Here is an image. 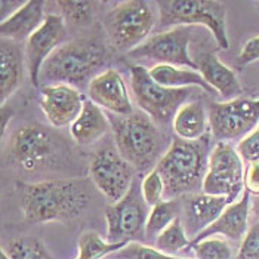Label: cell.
Returning a JSON list of instances; mask_svg holds the SVG:
<instances>
[{
    "instance_id": "obj_1",
    "label": "cell",
    "mask_w": 259,
    "mask_h": 259,
    "mask_svg": "<svg viewBox=\"0 0 259 259\" xmlns=\"http://www.w3.org/2000/svg\"><path fill=\"white\" fill-rule=\"evenodd\" d=\"M20 206L28 224L77 218L94 199L91 178H64L20 182Z\"/></svg>"
},
{
    "instance_id": "obj_2",
    "label": "cell",
    "mask_w": 259,
    "mask_h": 259,
    "mask_svg": "<svg viewBox=\"0 0 259 259\" xmlns=\"http://www.w3.org/2000/svg\"><path fill=\"white\" fill-rule=\"evenodd\" d=\"M209 156L207 135L200 141H174L156 164L164 182V199H180L196 193L203 185Z\"/></svg>"
},
{
    "instance_id": "obj_3",
    "label": "cell",
    "mask_w": 259,
    "mask_h": 259,
    "mask_svg": "<svg viewBox=\"0 0 259 259\" xmlns=\"http://www.w3.org/2000/svg\"><path fill=\"white\" fill-rule=\"evenodd\" d=\"M107 61V49L98 39H77L61 45L46 60L40 81L46 84H81Z\"/></svg>"
},
{
    "instance_id": "obj_4",
    "label": "cell",
    "mask_w": 259,
    "mask_h": 259,
    "mask_svg": "<svg viewBox=\"0 0 259 259\" xmlns=\"http://www.w3.org/2000/svg\"><path fill=\"white\" fill-rule=\"evenodd\" d=\"M159 11V27L169 30L174 27H206L221 49H228L227 11L224 3L217 0H160L156 2Z\"/></svg>"
},
{
    "instance_id": "obj_5",
    "label": "cell",
    "mask_w": 259,
    "mask_h": 259,
    "mask_svg": "<svg viewBox=\"0 0 259 259\" xmlns=\"http://www.w3.org/2000/svg\"><path fill=\"white\" fill-rule=\"evenodd\" d=\"M154 6L156 3L147 0L117 3L104 20V28L110 43L127 54L142 45L157 22L159 11Z\"/></svg>"
},
{
    "instance_id": "obj_6",
    "label": "cell",
    "mask_w": 259,
    "mask_h": 259,
    "mask_svg": "<svg viewBox=\"0 0 259 259\" xmlns=\"http://www.w3.org/2000/svg\"><path fill=\"white\" fill-rule=\"evenodd\" d=\"M116 148L135 169H148L160 153L161 135L156 123L145 113L111 120Z\"/></svg>"
},
{
    "instance_id": "obj_7",
    "label": "cell",
    "mask_w": 259,
    "mask_h": 259,
    "mask_svg": "<svg viewBox=\"0 0 259 259\" xmlns=\"http://www.w3.org/2000/svg\"><path fill=\"white\" fill-rule=\"evenodd\" d=\"M131 88L141 110L160 124L174 120L181 107L196 94V88L172 89L161 86L144 65L131 67Z\"/></svg>"
},
{
    "instance_id": "obj_8",
    "label": "cell",
    "mask_w": 259,
    "mask_h": 259,
    "mask_svg": "<svg viewBox=\"0 0 259 259\" xmlns=\"http://www.w3.org/2000/svg\"><path fill=\"white\" fill-rule=\"evenodd\" d=\"M244 160L230 142L218 141L210 151L201 191L227 197L230 204L244 193Z\"/></svg>"
},
{
    "instance_id": "obj_9",
    "label": "cell",
    "mask_w": 259,
    "mask_h": 259,
    "mask_svg": "<svg viewBox=\"0 0 259 259\" xmlns=\"http://www.w3.org/2000/svg\"><path fill=\"white\" fill-rule=\"evenodd\" d=\"M148 207L142 196L141 182L135 178L127 194L105 209L107 241L132 243L145 239Z\"/></svg>"
},
{
    "instance_id": "obj_10",
    "label": "cell",
    "mask_w": 259,
    "mask_h": 259,
    "mask_svg": "<svg viewBox=\"0 0 259 259\" xmlns=\"http://www.w3.org/2000/svg\"><path fill=\"white\" fill-rule=\"evenodd\" d=\"M209 126L218 141L243 140L259 124V98L212 102L209 105Z\"/></svg>"
},
{
    "instance_id": "obj_11",
    "label": "cell",
    "mask_w": 259,
    "mask_h": 259,
    "mask_svg": "<svg viewBox=\"0 0 259 259\" xmlns=\"http://www.w3.org/2000/svg\"><path fill=\"white\" fill-rule=\"evenodd\" d=\"M135 167L124 159L114 147L98 150L89 164L91 180L95 188L107 200L117 203L131 190L135 181Z\"/></svg>"
},
{
    "instance_id": "obj_12",
    "label": "cell",
    "mask_w": 259,
    "mask_h": 259,
    "mask_svg": "<svg viewBox=\"0 0 259 259\" xmlns=\"http://www.w3.org/2000/svg\"><path fill=\"white\" fill-rule=\"evenodd\" d=\"M190 41L191 27L180 25L148 37L138 48L131 51L127 57L132 60L154 61L157 62L156 65L164 64L197 70L194 58L188 52Z\"/></svg>"
},
{
    "instance_id": "obj_13",
    "label": "cell",
    "mask_w": 259,
    "mask_h": 259,
    "mask_svg": "<svg viewBox=\"0 0 259 259\" xmlns=\"http://www.w3.org/2000/svg\"><path fill=\"white\" fill-rule=\"evenodd\" d=\"M57 151L55 135L39 123L24 124L9 141L11 157L27 172L45 167L57 156Z\"/></svg>"
},
{
    "instance_id": "obj_14",
    "label": "cell",
    "mask_w": 259,
    "mask_h": 259,
    "mask_svg": "<svg viewBox=\"0 0 259 259\" xmlns=\"http://www.w3.org/2000/svg\"><path fill=\"white\" fill-rule=\"evenodd\" d=\"M67 36L62 15L49 14L39 30L25 41V62L33 86H40V71L46 60L60 48Z\"/></svg>"
},
{
    "instance_id": "obj_15",
    "label": "cell",
    "mask_w": 259,
    "mask_h": 259,
    "mask_svg": "<svg viewBox=\"0 0 259 259\" xmlns=\"http://www.w3.org/2000/svg\"><path fill=\"white\" fill-rule=\"evenodd\" d=\"M40 108L54 127L71 126L83 110L86 98L70 84H45L40 89Z\"/></svg>"
},
{
    "instance_id": "obj_16",
    "label": "cell",
    "mask_w": 259,
    "mask_h": 259,
    "mask_svg": "<svg viewBox=\"0 0 259 259\" xmlns=\"http://www.w3.org/2000/svg\"><path fill=\"white\" fill-rule=\"evenodd\" d=\"M89 98L102 110H107L119 117L134 114V105L127 94V88L119 71L108 68L97 74L88 86Z\"/></svg>"
},
{
    "instance_id": "obj_17",
    "label": "cell",
    "mask_w": 259,
    "mask_h": 259,
    "mask_svg": "<svg viewBox=\"0 0 259 259\" xmlns=\"http://www.w3.org/2000/svg\"><path fill=\"white\" fill-rule=\"evenodd\" d=\"M230 201L222 196H210L206 193L187 194L181 200V212L184 215L182 224L190 240L196 239L210 224L220 218Z\"/></svg>"
},
{
    "instance_id": "obj_18",
    "label": "cell",
    "mask_w": 259,
    "mask_h": 259,
    "mask_svg": "<svg viewBox=\"0 0 259 259\" xmlns=\"http://www.w3.org/2000/svg\"><path fill=\"white\" fill-rule=\"evenodd\" d=\"M250 209H252L250 194L244 190L241 197L237 201L228 204L227 209L220 215V218L213 224H210L204 231H201L199 236L191 241V244L199 243L200 240L213 237V236H224V237L234 240V241L243 240L249 231Z\"/></svg>"
},
{
    "instance_id": "obj_19",
    "label": "cell",
    "mask_w": 259,
    "mask_h": 259,
    "mask_svg": "<svg viewBox=\"0 0 259 259\" xmlns=\"http://www.w3.org/2000/svg\"><path fill=\"white\" fill-rule=\"evenodd\" d=\"M194 62L203 79L217 94H220L222 101H231L241 97L243 88L236 73L227 67L215 54H200L197 58H194Z\"/></svg>"
},
{
    "instance_id": "obj_20",
    "label": "cell",
    "mask_w": 259,
    "mask_h": 259,
    "mask_svg": "<svg viewBox=\"0 0 259 259\" xmlns=\"http://www.w3.org/2000/svg\"><path fill=\"white\" fill-rule=\"evenodd\" d=\"M43 0H28L24 3L11 18L0 24V33L3 39L14 41H27L46 20Z\"/></svg>"
},
{
    "instance_id": "obj_21",
    "label": "cell",
    "mask_w": 259,
    "mask_h": 259,
    "mask_svg": "<svg viewBox=\"0 0 259 259\" xmlns=\"http://www.w3.org/2000/svg\"><path fill=\"white\" fill-rule=\"evenodd\" d=\"M25 51L21 43L3 39L0 41V101L5 105L8 100L22 83L24 79Z\"/></svg>"
},
{
    "instance_id": "obj_22",
    "label": "cell",
    "mask_w": 259,
    "mask_h": 259,
    "mask_svg": "<svg viewBox=\"0 0 259 259\" xmlns=\"http://www.w3.org/2000/svg\"><path fill=\"white\" fill-rule=\"evenodd\" d=\"M111 129V120L104 110L91 100L84 101L79 117L70 126L73 140L80 145H89L102 138Z\"/></svg>"
},
{
    "instance_id": "obj_23",
    "label": "cell",
    "mask_w": 259,
    "mask_h": 259,
    "mask_svg": "<svg viewBox=\"0 0 259 259\" xmlns=\"http://www.w3.org/2000/svg\"><path fill=\"white\" fill-rule=\"evenodd\" d=\"M207 129H210L209 114L199 101H188L174 117V131L180 140L200 141L206 137Z\"/></svg>"
},
{
    "instance_id": "obj_24",
    "label": "cell",
    "mask_w": 259,
    "mask_h": 259,
    "mask_svg": "<svg viewBox=\"0 0 259 259\" xmlns=\"http://www.w3.org/2000/svg\"><path fill=\"white\" fill-rule=\"evenodd\" d=\"M151 77L161 86L172 89H185V88H200L207 94H217L203 79L199 71L184 67H174L159 64L150 70Z\"/></svg>"
},
{
    "instance_id": "obj_25",
    "label": "cell",
    "mask_w": 259,
    "mask_h": 259,
    "mask_svg": "<svg viewBox=\"0 0 259 259\" xmlns=\"http://www.w3.org/2000/svg\"><path fill=\"white\" fill-rule=\"evenodd\" d=\"M181 199L163 200L161 203L151 207L145 225V239L156 241L160 234L177 220L180 218Z\"/></svg>"
},
{
    "instance_id": "obj_26",
    "label": "cell",
    "mask_w": 259,
    "mask_h": 259,
    "mask_svg": "<svg viewBox=\"0 0 259 259\" xmlns=\"http://www.w3.org/2000/svg\"><path fill=\"white\" fill-rule=\"evenodd\" d=\"M127 243H110L104 241L95 231H84L79 239V256L77 259H104L108 255L117 253Z\"/></svg>"
},
{
    "instance_id": "obj_27",
    "label": "cell",
    "mask_w": 259,
    "mask_h": 259,
    "mask_svg": "<svg viewBox=\"0 0 259 259\" xmlns=\"http://www.w3.org/2000/svg\"><path fill=\"white\" fill-rule=\"evenodd\" d=\"M190 244H191V240L187 236L185 227L181 218L174 221L154 241V247L157 250L166 255H172V256H175V253L178 252L188 250Z\"/></svg>"
},
{
    "instance_id": "obj_28",
    "label": "cell",
    "mask_w": 259,
    "mask_h": 259,
    "mask_svg": "<svg viewBox=\"0 0 259 259\" xmlns=\"http://www.w3.org/2000/svg\"><path fill=\"white\" fill-rule=\"evenodd\" d=\"M9 259H54L45 244L34 237H18L3 249Z\"/></svg>"
},
{
    "instance_id": "obj_29",
    "label": "cell",
    "mask_w": 259,
    "mask_h": 259,
    "mask_svg": "<svg viewBox=\"0 0 259 259\" xmlns=\"http://www.w3.org/2000/svg\"><path fill=\"white\" fill-rule=\"evenodd\" d=\"M100 2H74V0H60L57 6L61 9L62 18L74 25H89Z\"/></svg>"
},
{
    "instance_id": "obj_30",
    "label": "cell",
    "mask_w": 259,
    "mask_h": 259,
    "mask_svg": "<svg viewBox=\"0 0 259 259\" xmlns=\"http://www.w3.org/2000/svg\"><path fill=\"white\" fill-rule=\"evenodd\" d=\"M197 259H231V246L224 239L209 237L190 246Z\"/></svg>"
},
{
    "instance_id": "obj_31",
    "label": "cell",
    "mask_w": 259,
    "mask_h": 259,
    "mask_svg": "<svg viewBox=\"0 0 259 259\" xmlns=\"http://www.w3.org/2000/svg\"><path fill=\"white\" fill-rule=\"evenodd\" d=\"M113 259H188L166 255L157 250L156 247L147 246L141 241L127 243L123 249H120L117 253L113 255Z\"/></svg>"
},
{
    "instance_id": "obj_32",
    "label": "cell",
    "mask_w": 259,
    "mask_h": 259,
    "mask_svg": "<svg viewBox=\"0 0 259 259\" xmlns=\"http://www.w3.org/2000/svg\"><path fill=\"white\" fill-rule=\"evenodd\" d=\"M141 190L144 200L150 207H154L164 199V182L160 177L159 170L154 167L147 177L141 181Z\"/></svg>"
},
{
    "instance_id": "obj_33",
    "label": "cell",
    "mask_w": 259,
    "mask_h": 259,
    "mask_svg": "<svg viewBox=\"0 0 259 259\" xmlns=\"http://www.w3.org/2000/svg\"><path fill=\"white\" fill-rule=\"evenodd\" d=\"M237 259H259V222L253 224L241 240Z\"/></svg>"
},
{
    "instance_id": "obj_34",
    "label": "cell",
    "mask_w": 259,
    "mask_h": 259,
    "mask_svg": "<svg viewBox=\"0 0 259 259\" xmlns=\"http://www.w3.org/2000/svg\"><path fill=\"white\" fill-rule=\"evenodd\" d=\"M237 151L241 159L247 163L259 160V124L255 131H252L246 138L240 141Z\"/></svg>"
},
{
    "instance_id": "obj_35",
    "label": "cell",
    "mask_w": 259,
    "mask_h": 259,
    "mask_svg": "<svg viewBox=\"0 0 259 259\" xmlns=\"http://www.w3.org/2000/svg\"><path fill=\"white\" fill-rule=\"evenodd\" d=\"M255 61H259V36L249 39L243 45L237 58V65L246 67Z\"/></svg>"
},
{
    "instance_id": "obj_36",
    "label": "cell",
    "mask_w": 259,
    "mask_h": 259,
    "mask_svg": "<svg viewBox=\"0 0 259 259\" xmlns=\"http://www.w3.org/2000/svg\"><path fill=\"white\" fill-rule=\"evenodd\" d=\"M244 190L250 196H259V160L247 163L244 169Z\"/></svg>"
},
{
    "instance_id": "obj_37",
    "label": "cell",
    "mask_w": 259,
    "mask_h": 259,
    "mask_svg": "<svg viewBox=\"0 0 259 259\" xmlns=\"http://www.w3.org/2000/svg\"><path fill=\"white\" fill-rule=\"evenodd\" d=\"M25 2H14V0H2L0 2V15H2V22L6 21L8 18H11L20 8L24 6Z\"/></svg>"
},
{
    "instance_id": "obj_38",
    "label": "cell",
    "mask_w": 259,
    "mask_h": 259,
    "mask_svg": "<svg viewBox=\"0 0 259 259\" xmlns=\"http://www.w3.org/2000/svg\"><path fill=\"white\" fill-rule=\"evenodd\" d=\"M12 116H14V111L6 108L5 105H2V137L5 135L6 127H8V121H11Z\"/></svg>"
},
{
    "instance_id": "obj_39",
    "label": "cell",
    "mask_w": 259,
    "mask_h": 259,
    "mask_svg": "<svg viewBox=\"0 0 259 259\" xmlns=\"http://www.w3.org/2000/svg\"><path fill=\"white\" fill-rule=\"evenodd\" d=\"M252 210H253L255 217L259 220V196L258 197H255L253 203H252Z\"/></svg>"
},
{
    "instance_id": "obj_40",
    "label": "cell",
    "mask_w": 259,
    "mask_h": 259,
    "mask_svg": "<svg viewBox=\"0 0 259 259\" xmlns=\"http://www.w3.org/2000/svg\"><path fill=\"white\" fill-rule=\"evenodd\" d=\"M0 259H9V256L5 253V250H3V249H2V256H0Z\"/></svg>"
},
{
    "instance_id": "obj_41",
    "label": "cell",
    "mask_w": 259,
    "mask_h": 259,
    "mask_svg": "<svg viewBox=\"0 0 259 259\" xmlns=\"http://www.w3.org/2000/svg\"><path fill=\"white\" fill-rule=\"evenodd\" d=\"M255 6H256V8H259V2H256V3H255Z\"/></svg>"
}]
</instances>
